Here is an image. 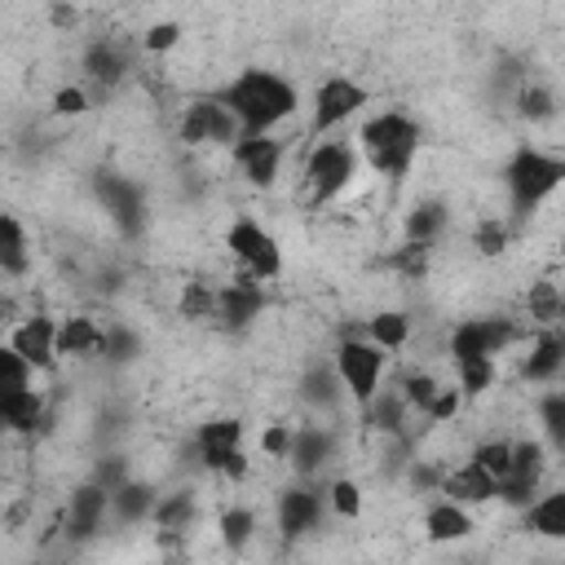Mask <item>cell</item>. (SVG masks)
<instances>
[{
	"label": "cell",
	"instance_id": "obj_5",
	"mask_svg": "<svg viewBox=\"0 0 565 565\" xmlns=\"http://www.w3.org/2000/svg\"><path fill=\"white\" fill-rule=\"evenodd\" d=\"M384 366H388V349H380L371 335L362 340L358 331H349V335H340V344H335V371H340V380H344V388H349V397H353V406L362 411L384 384Z\"/></svg>",
	"mask_w": 565,
	"mask_h": 565
},
{
	"label": "cell",
	"instance_id": "obj_25",
	"mask_svg": "<svg viewBox=\"0 0 565 565\" xmlns=\"http://www.w3.org/2000/svg\"><path fill=\"white\" fill-rule=\"evenodd\" d=\"M472 534V508L468 503H455V499H433L428 512H424V539L428 543H459Z\"/></svg>",
	"mask_w": 565,
	"mask_h": 565
},
{
	"label": "cell",
	"instance_id": "obj_52",
	"mask_svg": "<svg viewBox=\"0 0 565 565\" xmlns=\"http://www.w3.org/2000/svg\"><path fill=\"white\" fill-rule=\"evenodd\" d=\"M556 331H561V340H565V291H561V318H556Z\"/></svg>",
	"mask_w": 565,
	"mask_h": 565
},
{
	"label": "cell",
	"instance_id": "obj_34",
	"mask_svg": "<svg viewBox=\"0 0 565 565\" xmlns=\"http://www.w3.org/2000/svg\"><path fill=\"white\" fill-rule=\"evenodd\" d=\"M512 110L525 119V124H552L556 119V93L543 84V79H525L521 88H516V97H512Z\"/></svg>",
	"mask_w": 565,
	"mask_h": 565
},
{
	"label": "cell",
	"instance_id": "obj_44",
	"mask_svg": "<svg viewBox=\"0 0 565 565\" xmlns=\"http://www.w3.org/2000/svg\"><path fill=\"white\" fill-rule=\"evenodd\" d=\"M327 503H331V512H335L340 521H353V516L362 512V486H358L353 477H335V481L327 486Z\"/></svg>",
	"mask_w": 565,
	"mask_h": 565
},
{
	"label": "cell",
	"instance_id": "obj_48",
	"mask_svg": "<svg viewBox=\"0 0 565 565\" xmlns=\"http://www.w3.org/2000/svg\"><path fill=\"white\" fill-rule=\"evenodd\" d=\"M291 441H296V424H265V433H260V450L269 459H287Z\"/></svg>",
	"mask_w": 565,
	"mask_h": 565
},
{
	"label": "cell",
	"instance_id": "obj_18",
	"mask_svg": "<svg viewBox=\"0 0 565 565\" xmlns=\"http://www.w3.org/2000/svg\"><path fill=\"white\" fill-rule=\"evenodd\" d=\"M79 71H84V79H88L97 93H110V88L132 71V53H128L119 40L97 35V40L84 44V53H79Z\"/></svg>",
	"mask_w": 565,
	"mask_h": 565
},
{
	"label": "cell",
	"instance_id": "obj_39",
	"mask_svg": "<svg viewBox=\"0 0 565 565\" xmlns=\"http://www.w3.org/2000/svg\"><path fill=\"white\" fill-rule=\"evenodd\" d=\"M455 384L463 397H481L494 384V358H463L455 362Z\"/></svg>",
	"mask_w": 565,
	"mask_h": 565
},
{
	"label": "cell",
	"instance_id": "obj_47",
	"mask_svg": "<svg viewBox=\"0 0 565 565\" xmlns=\"http://www.w3.org/2000/svg\"><path fill=\"white\" fill-rule=\"evenodd\" d=\"M88 477L115 494V490H119V486H124L132 472H128V459H124V455H102V459L93 463V472H88Z\"/></svg>",
	"mask_w": 565,
	"mask_h": 565
},
{
	"label": "cell",
	"instance_id": "obj_6",
	"mask_svg": "<svg viewBox=\"0 0 565 565\" xmlns=\"http://www.w3.org/2000/svg\"><path fill=\"white\" fill-rule=\"evenodd\" d=\"M225 247H230L234 265L260 282H274L282 274V247L256 216H234L225 230Z\"/></svg>",
	"mask_w": 565,
	"mask_h": 565
},
{
	"label": "cell",
	"instance_id": "obj_46",
	"mask_svg": "<svg viewBox=\"0 0 565 565\" xmlns=\"http://www.w3.org/2000/svg\"><path fill=\"white\" fill-rule=\"evenodd\" d=\"M181 44V22H150L146 31H141V49L146 53H172Z\"/></svg>",
	"mask_w": 565,
	"mask_h": 565
},
{
	"label": "cell",
	"instance_id": "obj_15",
	"mask_svg": "<svg viewBox=\"0 0 565 565\" xmlns=\"http://www.w3.org/2000/svg\"><path fill=\"white\" fill-rule=\"evenodd\" d=\"M106 521H110V490L97 486L93 477L79 481V486L71 490V499H66V516H62V534H66V543H88V539H97Z\"/></svg>",
	"mask_w": 565,
	"mask_h": 565
},
{
	"label": "cell",
	"instance_id": "obj_35",
	"mask_svg": "<svg viewBox=\"0 0 565 565\" xmlns=\"http://www.w3.org/2000/svg\"><path fill=\"white\" fill-rule=\"evenodd\" d=\"M366 335H371L380 349L397 353V349H406V340H411V313H402V309H380V313L366 318Z\"/></svg>",
	"mask_w": 565,
	"mask_h": 565
},
{
	"label": "cell",
	"instance_id": "obj_27",
	"mask_svg": "<svg viewBox=\"0 0 565 565\" xmlns=\"http://www.w3.org/2000/svg\"><path fill=\"white\" fill-rule=\"evenodd\" d=\"M406 415H415V411H411V402L402 397V388H380V393L362 406V419H366L371 428H380L384 437L411 433V428H406Z\"/></svg>",
	"mask_w": 565,
	"mask_h": 565
},
{
	"label": "cell",
	"instance_id": "obj_2",
	"mask_svg": "<svg viewBox=\"0 0 565 565\" xmlns=\"http://www.w3.org/2000/svg\"><path fill=\"white\" fill-rule=\"evenodd\" d=\"M561 185H565V154H552L543 146H516L512 159L503 163L508 221L525 225Z\"/></svg>",
	"mask_w": 565,
	"mask_h": 565
},
{
	"label": "cell",
	"instance_id": "obj_8",
	"mask_svg": "<svg viewBox=\"0 0 565 565\" xmlns=\"http://www.w3.org/2000/svg\"><path fill=\"white\" fill-rule=\"evenodd\" d=\"M93 199H97V207L106 212V221H110L124 238H141V230H146V185H137V181L124 177V172L102 168V172L93 177Z\"/></svg>",
	"mask_w": 565,
	"mask_h": 565
},
{
	"label": "cell",
	"instance_id": "obj_32",
	"mask_svg": "<svg viewBox=\"0 0 565 565\" xmlns=\"http://www.w3.org/2000/svg\"><path fill=\"white\" fill-rule=\"evenodd\" d=\"M446 225H450V207L441 203V199H419L411 212H406V238H415V243H437L441 234H446Z\"/></svg>",
	"mask_w": 565,
	"mask_h": 565
},
{
	"label": "cell",
	"instance_id": "obj_12",
	"mask_svg": "<svg viewBox=\"0 0 565 565\" xmlns=\"http://www.w3.org/2000/svg\"><path fill=\"white\" fill-rule=\"evenodd\" d=\"M516 322L503 313H481V318H463L450 331V362L463 358H499L508 344H516Z\"/></svg>",
	"mask_w": 565,
	"mask_h": 565
},
{
	"label": "cell",
	"instance_id": "obj_40",
	"mask_svg": "<svg viewBox=\"0 0 565 565\" xmlns=\"http://www.w3.org/2000/svg\"><path fill=\"white\" fill-rule=\"evenodd\" d=\"M508 238H512V221H499V216H481L477 230H472V247L477 256H503L508 252Z\"/></svg>",
	"mask_w": 565,
	"mask_h": 565
},
{
	"label": "cell",
	"instance_id": "obj_4",
	"mask_svg": "<svg viewBox=\"0 0 565 565\" xmlns=\"http://www.w3.org/2000/svg\"><path fill=\"white\" fill-rule=\"evenodd\" d=\"M358 168H362V150H358V141H327V137H322V141L309 150L305 172H300V181H305V199H309L313 207L335 203V199L353 185Z\"/></svg>",
	"mask_w": 565,
	"mask_h": 565
},
{
	"label": "cell",
	"instance_id": "obj_45",
	"mask_svg": "<svg viewBox=\"0 0 565 565\" xmlns=\"http://www.w3.org/2000/svg\"><path fill=\"white\" fill-rule=\"evenodd\" d=\"M26 384H35V366L4 340V349H0V388H26Z\"/></svg>",
	"mask_w": 565,
	"mask_h": 565
},
{
	"label": "cell",
	"instance_id": "obj_53",
	"mask_svg": "<svg viewBox=\"0 0 565 565\" xmlns=\"http://www.w3.org/2000/svg\"><path fill=\"white\" fill-rule=\"evenodd\" d=\"M561 380H565V375H561Z\"/></svg>",
	"mask_w": 565,
	"mask_h": 565
},
{
	"label": "cell",
	"instance_id": "obj_38",
	"mask_svg": "<svg viewBox=\"0 0 565 565\" xmlns=\"http://www.w3.org/2000/svg\"><path fill=\"white\" fill-rule=\"evenodd\" d=\"M132 358H141V335H137L128 322H106V349H102V362L124 366V362H132Z\"/></svg>",
	"mask_w": 565,
	"mask_h": 565
},
{
	"label": "cell",
	"instance_id": "obj_10",
	"mask_svg": "<svg viewBox=\"0 0 565 565\" xmlns=\"http://www.w3.org/2000/svg\"><path fill=\"white\" fill-rule=\"evenodd\" d=\"M177 137L185 146H234L243 137V124H238V115L216 93H203V97L185 102L181 124H177Z\"/></svg>",
	"mask_w": 565,
	"mask_h": 565
},
{
	"label": "cell",
	"instance_id": "obj_29",
	"mask_svg": "<svg viewBox=\"0 0 565 565\" xmlns=\"http://www.w3.org/2000/svg\"><path fill=\"white\" fill-rule=\"evenodd\" d=\"M31 265V238L22 230V221L13 212L0 216V274L4 278H22Z\"/></svg>",
	"mask_w": 565,
	"mask_h": 565
},
{
	"label": "cell",
	"instance_id": "obj_17",
	"mask_svg": "<svg viewBox=\"0 0 565 565\" xmlns=\"http://www.w3.org/2000/svg\"><path fill=\"white\" fill-rule=\"evenodd\" d=\"M260 313H265V282H260V278L238 274L234 282H221V318H216L221 331L238 335V331H247Z\"/></svg>",
	"mask_w": 565,
	"mask_h": 565
},
{
	"label": "cell",
	"instance_id": "obj_50",
	"mask_svg": "<svg viewBox=\"0 0 565 565\" xmlns=\"http://www.w3.org/2000/svg\"><path fill=\"white\" fill-rule=\"evenodd\" d=\"M88 106H93V102H88V93H84L79 84H62V88L53 93V110H57V115H71V119H75V115H84Z\"/></svg>",
	"mask_w": 565,
	"mask_h": 565
},
{
	"label": "cell",
	"instance_id": "obj_9",
	"mask_svg": "<svg viewBox=\"0 0 565 565\" xmlns=\"http://www.w3.org/2000/svg\"><path fill=\"white\" fill-rule=\"evenodd\" d=\"M371 102L366 84L349 79V75H327L313 88V106H309V132L313 137H331L335 128H344L353 115H362V106Z\"/></svg>",
	"mask_w": 565,
	"mask_h": 565
},
{
	"label": "cell",
	"instance_id": "obj_33",
	"mask_svg": "<svg viewBox=\"0 0 565 565\" xmlns=\"http://www.w3.org/2000/svg\"><path fill=\"white\" fill-rule=\"evenodd\" d=\"M216 534H221V543H225L230 556H243L247 543L256 539V512H252L247 503L221 508V516H216Z\"/></svg>",
	"mask_w": 565,
	"mask_h": 565
},
{
	"label": "cell",
	"instance_id": "obj_14",
	"mask_svg": "<svg viewBox=\"0 0 565 565\" xmlns=\"http://www.w3.org/2000/svg\"><path fill=\"white\" fill-rule=\"evenodd\" d=\"M230 159L252 190H274L278 168H282V141L274 132H243L230 146Z\"/></svg>",
	"mask_w": 565,
	"mask_h": 565
},
{
	"label": "cell",
	"instance_id": "obj_49",
	"mask_svg": "<svg viewBox=\"0 0 565 565\" xmlns=\"http://www.w3.org/2000/svg\"><path fill=\"white\" fill-rule=\"evenodd\" d=\"M406 481H411L415 490H424V494H441L446 468H437V463H428V459H411V468H406Z\"/></svg>",
	"mask_w": 565,
	"mask_h": 565
},
{
	"label": "cell",
	"instance_id": "obj_19",
	"mask_svg": "<svg viewBox=\"0 0 565 565\" xmlns=\"http://www.w3.org/2000/svg\"><path fill=\"white\" fill-rule=\"evenodd\" d=\"M9 344H13L35 371H53L57 358H62V353H57V318H49V313H31V318L13 322Z\"/></svg>",
	"mask_w": 565,
	"mask_h": 565
},
{
	"label": "cell",
	"instance_id": "obj_23",
	"mask_svg": "<svg viewBox=\"0 0 565 565\" xmlns=\"http://www.w3.org/2000/svg\"><path fill=\"white\" fill-rule=\"evenodd\" d=\"M565 375V340L556 327H543L539 340L530 344L525 362H521V380L530 384H556Z\"/></svg>",
	"mask_w": 565,
	"mask_h": 565
},
{
	"label": "cell",
	"instance_id": "obj_41",
	"mask_svg": "<svg viewBox=\"0 0 565 565\" xmlns=\"http://www.w3.org/2000/svg\"><path fill=\"white\" fill-rule=\"evenodd\" d=\"M402 397L411 402V411L415 415H428V406L437 402V393H441V380L433 375V371H411V375H402Z\"/></svg>",
	"mask_w": 565,
	"mask_h": 565
},
{
	"label": "cell",
	"instance_id": "obj_7",
	"mask_svg": "<svg viewBox=\"0 0 565 565\" xmlns=\"http://www.w3.org/2000/svg\"><path fill=\"white\" fill-rule=\"evenodd\" d=\"M194 459L225 477V481H243L247 477V459H243V419L234 415H221V419H207L199 424L194 433Z\"/></svg>",
	"mask_w": 565,
	"mask_h": 565
},
{
	"label": "cell",
	"instance_id": "obj_51",
	"mask_svg": "<svg viewBox=\"0 0 565 565\" xmlns=\"http://www.w3.org/2000/svg\"><path fill=\"white\" fill-rule=\"evenodd\" d=\"M459 402H463L459 384H455V388H446V384H441V393H437V402L428 406L424 424H446V419H455V415H459Z\"/></svg>",
	"mask_w": 565,
	"mask_h": 565
},
{
	"label": "cell",
	"instance_id": "obj_31",
	"mask_svg": "<svg viewBox=\"0 0 565 565\" xmlns=\"http://www.w3.org/2000/svg\"><path fill=\"white\" fill-rule=\"evenodd\" d=\"M525 530L539 539H565V490L534 494V503L525 508Z\"/></svg>",
	"mask_w": 565,
	"mask_h": 565
},
{
	"label": "cell",
	"instance_id": "obj_22",
	"mask_svg": "<svg viewBox=\"0 0 565 565\" xmlns=\"http://www.w3.org/2000/svg\"><path fill=\"white\" fill-rule=\"evenodd\" d=\"M296 393H300V402L313 406V411H335V406L349 397V388H344V380H340V371H335V358H331V362H309V366L300 371V380H296Z\"/></svg>",
	"mask_w": 565,
	"mask_h": 565
},
{
	"label": "cell",
	"instance_id": "obj_20",
	"mask_svg": "<svg viewBox=\"0 0 565 565\" xmlns=\"http://www.w3.org/2000/svg\"><path fill=\"white\" fill-rule=\"evenodd\" d=\"M0 419L9 433L18 437H31L49 424V397L40 388H0Z\"/></svg>",
	"mask_w": 565,
	"mask_h": 565
},
{
	"label": "cell",
	"instance_id": "obj_26",
	"mask_svg": "<svg viewBox=\"0 0 565 565\" xmlns=\"http://www.w3.org/2000/svg\"><path fill=\"white\" fill-rule=\"evenodd\" d=\"M154 508H159V490H154L150 481H137V477H128V481L110 494V521H119V525L154 521Z\"/></svg>",
	"mask_w": 565,
	"mask_h": 565
},
{
	"label": "cell",
	"instance_id": "obj_21",
	"mask_svg": "<svg viewBox=\"0 0 565 565\" xmlns=\"http://www.w3.org/2000/svg\"><path fill=\"white\" fill-rule=\"evenodd\" d=\"M106 349V322H97L93 313H71L57 318V353L75 358V362H93Z\"/></svg>",
	"mask_w": 565,
	"mask_h": 565
},
{
	"label": "cell",
	"instance_id": "obj_28",
	"mask_svg": "<svg viewBox=\"0 0 565 565\" xmlns=\"http://www.w3.org/2000/svg\"><path fill=\"white\" fill-rule=\"evenodd\" d=\"M194 516H199V494H194L190 486H181V490L159 494V508H154V530H159V534H190Z\"/></svg>",
	"mask_w": 565,
	"mask_h": 565
},
{
	"label": "cell",
	"instance_id": "obj_30",
	"mask_svg": "<svg viewBox=\"0 0 565 565\" xmlns=\"http://www.w3.org/2000/svg\"><path fill=\"white\" fill-rule=\"evenodd\" d=\"M177 313L185 322H216L221 318V282L207 278H190L177 296Z\"/></svg>",
	"mask_w": 565,
	"mask_h": 565
},
{
	"label": "cell",
	"instance_id": "obj_43",
	"mask_svg": "<svg viewBox=\"0 0 565 565\" xmlns=\"http://www.w3.org/2000/svg\"><path fill=\"white\" fill-rule=\"evenodd\" d=\"M468 459H477L494 481H503V477L512 472V441H508V437H490V441H481Z\"/></svg>",
	"mask_w": 565,
	"mask_h": 565
},
{
	"label": "cell",
	"instance_id": "obj_16",
	"mask_svg": "<svg viewBox=\"0 0 565 565\" xmlns=\"http://www.w3.org/2000/svg\"><path fill=\"white\" fill-rule=\"evenodd\" d=\"M335 455H340V437H335L331 424H300L287 463H291L296 477H313L318 481L335 463Z\"/></svg>",
	"mask_w": 565,
	"mask_h": 565
},
{
	"label": "cell",
	"instance_id": "obj_1",
	"mask_svg": "<svg viewBox=\"0 0 565 565\" xmlns=\"http://www.w3.org/2000/svg\"><path fill=\"white\" fill-rule=\"evenodd\" d=\"M212 93L238 115L243 132H274L300 106L296 84L282 71H269V66H247L234 79H225L221 88H212Z\"/></svg>",
	"mask_w": 565,
	"mask_h": 565
},
{
	"label": "cell",
	"instance_id": "obj_3",
	"mask_svg": "<svg viewBox=\"0 0 565 565\" xmlns=\"http://www.w3.org/2000/svg\"><path fill=\"white\" fill-rule=\"evenodd\" d=\"M419 146H424V128L406 110H380V115H366L358 124V150H362V159L380 177H388V181H402L415 168Z\"/></svg>",
	"mask_w": 565,
	"mask_h": 565
},
{
	"label": "cell",
	"instance_id": "obj_24",
	"mask_svg": "<svg viewBox=\"0 0 565 565\" xmlns=\"http://www.w3.org/2000/svg\"><path fill=\"white\" fill-rule=\"evenodd\" d=\"M441 494H446V499H455V503L477 508V503L499 499V481H494V477H490V472H486L477 459H463L459 468H450V472H446Z\"/></svg>",
	"mask_w": 565,
	"mask_h": 565
},
{
	"label": "cell",
	"instance_id": "obj_36",
	"mask_svg": "<svg viewBox=\"0 0 565 565\" xmlns=\"http://www.w3.org/2000/svg\"><path fill=\"white\" fill-rule=\"evenodd\" d=\"M428 265H433V243H415V238H402V247L388 256V269L402 274L406 282H424Z\"/></svg>",
	"mask_w": 565,
	"mask_h": 565
},
{
	"label": "cell",
	"instance_id": "obj_13",
	"mask_svg": "<svg viewBox=\"0 0 565 565\" xmlns=\"http://www.w3.org/2000/svg\"><path fill=\"white\" fill-rule=\"evenodd\" d=\"M543 472H547V446L543 441H512V472L499 481V503L508 508H530L539 486H543Z\"/></svg>",
	"mask_w": 565,
	"mask_h": 565
},
{
	"label": "cell",
	"instance_id": "obj_11",
	"mask_svg": "<svg viewBox=\"0 0 565 565\" xmlns=\"http://www.w3.org/2000/svg\"><path fill=\"white\" fill-rule=\"evenodd\" d=\"M327 508H331V503H327V490H322V486H313V477H300V481L282 486V490H278V499H274L278 534H282L287 543H296V539L313 534V530L322 525V512H327Z\"/></svg>",
	"mask_w": 565,
	"mask_h": 565
},
{
	"label": "cell",
	"instance_id": "obj_37",
	"mask_svg": "<svg viewBox=\"0 0 565 565\" xmlns=\"http://www.w3.org/2000/svg\"><path fill=\"white\" fill-rule=\"evenodd\" d=\"M534 406H539V424H543L547 446L565 455V388H547V393H539Z\"/></svg>",
	"mask_w": 565,
	"mask_h": 565
},
{
	"label": "cell",
	"instance_id": "obj_42",
	"mask_svg": "<svg viewBox=\"0 0 565 565\" xmlns=\"http://www.w3.org/2000/svg\"><path fill=\"white\" fill-rule=\"evenodd\" d=\"M525 313L539 327H556V318H561V291L552 282H534V291L525 296Z\"/></svg>",
	"mask_w": 565,
	"mask_h": 565
}]
</instances>
